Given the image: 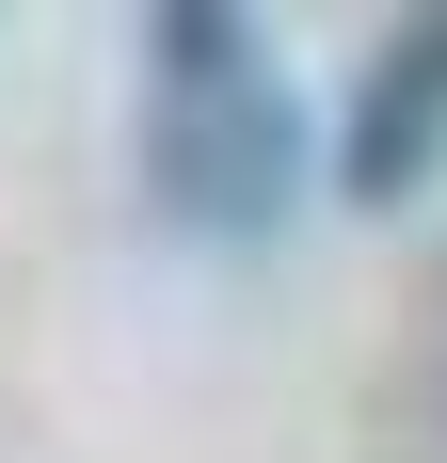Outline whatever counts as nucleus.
<instances>
[{"instance_id":"2","label":"nucleus","mask_w":447,"mask_h":463,"mask_svg":"<svg viewBox=\"0 0 447 463\" xmlns=\"http://www.w3.org/2000/svg\"><path fill=\"white\" fill-rule=\"evenodd\" d=\"M432 176H447V0L400 16L336 96V192L352 208H415Z\"/></svg>"},{"instance_id":"1","label":"nucleus","mask_w":447,"mask_h":463,"mask_svg":"<svg viewBox=\"0 0 447 463\" xmlns=\"http://www.w3.org/2000/svg\"><path fill=\"white\" fill-rule=\"evenodd\" d=\"M128 176L192 256H271L304 208V96L240 0H160L128 33Z\"/></svg>"}]
</instances>
